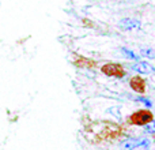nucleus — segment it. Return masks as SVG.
Masks as SVG:
<instances>
[{
	"instance_id": "obj_6",
	"label": "nucleus",
	"mask_w": 155,
	"mask_h": 150,
	"mask_svg": "<svg viewBox=\"0 0 155 150\" xmlns=\"http://www.w3.org/2000/svg\"><path fill=\"white\" fill-rule=\"evenodd\" d=\"M74 63H75V66H78V67H84V68H94L97 66V63L94 60L87 59L84 56H76Z\"/></svg>"
},
{
	"instance_id": "obj_3",
	"label": "nucleus",
	"mask_w": 155,
	"mask_h": 150,
	"mask_svg": "<svg viewBox=\"0 0 155 150\" xmlns=\"http://www.w3.org/2000/svg\"><path fill=\"white\" fill-rule=\"evenodd\" d=\"M117 26L124 32H134L142 29V22L137 18H123L118 21Z\"/></svg>"
},
{
	"instance_id": "obj_4",
	"label": "nucleus",
	"mask_w": 155,
	"mask_h": 150,
	"mask_svg": "<svg viewBox=\"0 0 155 150\" xmlns=\"http://www.w3.org/2000/svg\"><path fill=\"white\" fill-rule=\"evenodd\" d=\"M129 68L135 73L144 75V74H154L155 75V66L151 63L146 62V60H139V62L134 63V64H129Z\"/></svg>"
},
{
	"instance_id": "obj_2",
	"label": "nucleus",
	"mask_w": 155,
	"mask_h": 150,
	"mask_svg": "<svg viewBox=\"0 0 155 150\" xmlns=\"http://www.w3.org/2000/svg\"><path fill=\"white\" fill-rule=\"evenodd\" d=\"M101 73L104 75H106V77L118 78V79L125 78V75H127V71H125V68H124V66L120 64V63H114V62L105 63L101 67Z\"/></svg>"
},
{
	"instance_id": "obj_11",
	"label": "nucleus",
	"mask_w": 155,
	"mask_h": 150,
	"mask_svg": "<svg viewBox=\"0 0 155 150\" xmlns=\"http://www.w3.org/2000/svg\"><path fill=\"white\" fill-rule=\"evenodd\" d=\"M136 101H139V102H142L143 105H146V108H151L153 107V101H151L148 97H137L136 98Z\"/></svg>"
},
{
	"instance_id": "obj_5",
	"label": "nucleus",
	"mask_w": 155,
	"mask_h": 150,
	"mask_svg": "<svg viewBox=\"0 0 155 150\" xmlns=\"http://www.w3.org/2000/svg\"><path fill=\"white\" fill-rule=\"evenodd\" d=\"M129 87L139 94H144L146 89H147L146 87V80L140 75H135V77H132L129 79Z\"/></svg>"
},
{
	"instance_id": "obj_1",
	"label": "nucleus",
	"mask_w": 155,
	"mask_h": 150,
	"mask_svg": "<svg viewBox=\"0 0 155 150\" xmlns=\"http://www.w3.org/2000/svg\"><path fill=\"white\" fill-rule=\"evenodd\" d=\"M154 120V113L151 112L150 109H137L135 111L134 113L128 116L127 121L128 124H132V126H140V127H144L147 126L148 123Z\"/></svg>"
},
{
	"instance_id": "obj_9",
	"label": "nucleus",
	"mask_w": 155,
	"mask_h": 150,
	"mask_svg": "<svg viewBox=\"0 0 155 150\" xmlns=\"http://www.w3.org/2000/svg\"><path fill=\"white\" fill-rule=\"evenodd\" d=\"M140 141L136 139V138H129V139H125L120 143V148L121 149H125V150H131L134 146H136Z\"/></svg>"
},
{
	"instance_id": "obj_7",
	"label": "nucleus",
	"mask_w": 155,
	"mask_h": 150,
	"mask_svg": "<svg viewBox=\"0 0 155 150\" xmlns=\"http://www.w3.org/2000/svg\"><path fill=\"white\" fill-rule=\"evenodd\" d=\"M120 52L123 53L124 57H127V59L134 60V62H139V56H137V55L135 53L134 51H131V49H128V48H125V46H123V48H120Z\"/></svg>"
},
{
	"instance_id": "obj_10",
	"label": "nucleus",
	"mask_w": 155,
	"mask_h": 150,
	"mask_svg": "<svg viewBox=\"0 0 155 150\" xmlns=\"http://www.w3.org/2000/svg\"><path fill=\"white\" fill-rule=\"evenodd\" d=\"M131 150H150V141L142 139L136 146H134Z\"/></svg>"
},
{
	"instance_id": "obj_12",
	"label": "nucleus",
	"mask_w": 155,
	"mask_h": 150,
	"mask_svg": "<svg viewBox=\"0 0 155 150\" xmlns=\"http://www.w3.org/2000/svg\"><path fill=\"white\" fill-rule=\"evenodd\" d=\"M144 132L146 134H155V120L148 123L147 126H144Z\"/></svg>"
},
{
	"instance_id": "obj_8",
	"label": "nucleus",
	"mask_w": 155,
	"mask_h": 150,
	"mask_svg": "<svg viewBox=\"0 0 155 150\" xmlns=\"http://www.w3.org/2000/svg\"><path fill=\"white\" fill-rule=\"evenodd\" d=\"M140 56L142 57H146L148 60H155V49L154 48H140Z\"/></svg>"
}]
</instances>
